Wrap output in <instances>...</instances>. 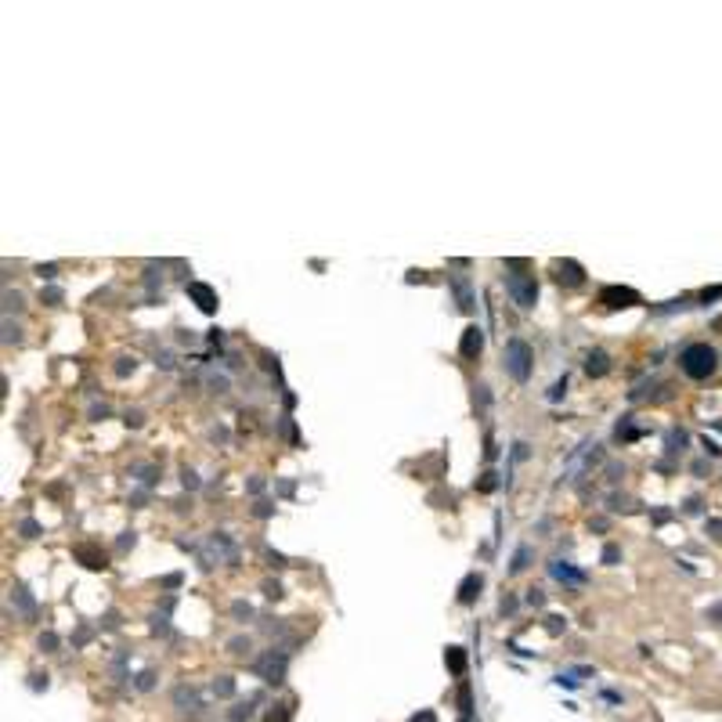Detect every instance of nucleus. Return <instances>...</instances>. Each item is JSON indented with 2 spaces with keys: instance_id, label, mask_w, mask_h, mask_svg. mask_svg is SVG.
Segmentation results:
<instances>
[{
  "instance_id": "13",
  "label": "nucleus",
  "mask_w": 722,
  "mask_h": 722,
  "mask_svg": "<svg viewBox=\"0 0 722 722\" xmlns=\"http://www.w3.org/2000/svg\"><path fill=\"white\" fill-rule=\"evenodd\" d=\"M585 372H589L592 379L607 376V372H610V354H607V351H600V347L589 351V354H585Z\"/></svg>"
},
{
  "instance_id": "14",
  "label": "nucleus",
  "mask_w": 722,
  "mask_h": 722,
  "mask_svg": "<svg viewBox=\"0 0 722 722\" xmlns=\"http://www.w3.org/2000/svg\"><path fill=\"white\" fill-rule=\"evenodd\" d=\"M480 589H484V578L477 571H469L462 578V585H459V603H473L477 596H480Z\"/></svg>"
},
{
  "instance_id": "10",
  "label": "nucleus",
  "mask_w": 722,
  "mask_h": 722,
  "mask_svg": "<svg viewBox=\"0 0 722 722\" xmlns=\"http://www.w3.org/2000/svg\"><path fill=\"white\" fill-rule=\"evenodd\" d=\"M553 271H556V282L560 285H582L585 282V267L578 264V260H556Z\"/></svg>"
},
{
  "instance_id": "8",
  "label": "nucleus",
  "mask_w": 722,
  "mask_h": 722,
  "mask_svg": "<svg viewBox=\"0 0 722 722\" xmlns=\"http://www.w3.org/2000/svg\"><path fill=\"white\" fill-rule=\"evenodd\" d=\"M448 285H451V293H455V303H459V311H473V303H477V296H473V285H469V278L466 275H448Z\"/></svg>"
},
{
  "instance_id": "59",
  "label": "nucleus",
  "mask_w": 722,
  "mask_h": 722,
  "mask_svg": "<svg viewBox=\"0 0 722 722\" xmlns=\"http://www.w3.org/2000/svg\"><path fill=\"white\" fill-rule=\"evenodd\" d=\"M90 415H94V419H105L108 408H105V405H94V408H90Z\"/></svg>"
},
{
  "instance_id": "47",
  "label": "nucleus",
  "mask_w": 722,
  "mask_h": 722,
  "mask_svg": "<svg viewBox=\"0 0 722 722\" xmlns=\"http://www.w3.org/2000/svg\"><path fill=\"white\" fill-rule=\"evenodd\" d=\"M246 492H249V495H260V492H264V477H249V480H246Z\"/></svg>"
},
{
  "instance_id": "25",
  "label": "nucleus",
  "mask_w": 722,
  "mask_h": 722,
  "mask_svg": "<svg viewBox=\"0 0 722 722\" xmlns=\"http://www.w3.org/2000/svg\"><path fill=\"white\" fill-rule=\"evenodd\" d=\"M498 487V473H492V469H487V473L477 480V492H495Z\"/></svg>"
},
{
  "instance_id": "22",
  "label": "nucleus",
  "mask_w": 722,
  "mask_h": 722,
  "mask_svg": "<svg viewBox=\"0 0 722 722\" xmlns=\"http://www.w3.org/2000/svg\"><path fill=\"white\" fill-rule=\"evenodd\" d=\"M228 654H235V657H246V654H249V639H246V636H235V639H228Z\"/></svg>"
},
{
  "instance_id": "23",
  "label": "nucleus",
  "mask_w": 722,
  "mask_h": 722,
  "mask_svg": "<svg viewBox=\"0 0 722 722\" xmlns=\"http://www.w3.org/2000/svg\"><path fill=\"white\" fill-rule=\"evenodd\" d=\"M134 369H137L134 358H116V369H112V372H116L119 379H126V376H134Z\"/></svg>"
},
{
  "instance_id": "7",
  "label": "nucleus",
  "mask_w": 722,
  "mask_h": 722,
  "mask_svg": "<svg viewBox=\"0 0 722 722\" xmlns=\"http://www.w3.org/2000/svg\"><path fill=\"white\" fill-rule=\"evenodd\" d=\"M174 704H177V712H180V715H188V719H195L199 712H203L199 690H195V686H185V682H180L177 690H174Z\"/></svg>"
},
{
  "instance_id": "57",
  "label": "nucleus",
  "mask_w": 722,
  "mask_h": 722,
  "mask_svg": "<svg viewBox=\"0 0 722 722\" xmlns=\"http://www.w3.org/2000/svg\"><path fill=\"white\" fill-rule=\"evenodd\" d=\"M29 679H33V690H40V686L47 690V675H40V672H36V675H29Z\"/></svg>"
},
{
  "instance_id": "34",
  "label": "nucleus",
  "mask_w": 722,
  "mask_h": 722,
  "mask_svg": "<svg viewBox=\"0 0 722 722\" xmlns=\"http://www.w3.org/2000/svg\"><path fill=\"white\" fill-rule=\"evenodd\" d=\"M264 596H267V600H282L285 592H282V585H278V582H271V578H267V582H264Z\"/></svg>"
},
{
  "instance_id": "17",
  "label": "nucleus",
  "mask_w": 722,
  "mask_h": 722,
  "mask_svg": "<svg viewBox=\"0 0 722 722\" xmlns=\"http://www.w3.org/2000/svg\"><path fill=\"white\" fill-rule=\"evenodd\" d=\"M11 592H15V603H18V610H22L26 618H33V614H36V600H33V592H29L26 585H15Z\"/></svg>"
},
{
  "instance_id": "51",
  "label": "nucleus",
  "mask_w": 722,
  "mask_h": 722,
  "mask_svg": "<svg viewBox=\"0 0 722 722\" xmlns=\"http://www.w3.org/2000/svg\"><path fill=\"white\" fill-rule=\"evenodd\" d=\"M264 556L271 560V567H289V564H285V556H282V553H271V549H264Z\"/></svg>"
},
{
  "instance_id": "42",
  "label": "nucleus",
  "mask_w": 722,
  "mask_h": 722,
  "mask_svg": "<svg viewBox=\"0 0 722 722\" xmlns=\"http://www.w3.org/2000/svg\"><path fill=\"white\" fill-rule=\"evenodd\" d=\"M621 477H625V466H618V462H610V466H607V480H610V484H618Z\"/></svg>"
},
{
  "instance_id": "15",
  "label": "nucleus",
  "mask_w": 722,
  "mask_h": 722,
  "mask_svg": "<svg viewBox=\"0 0 722 722\" xmlns=\"http://www.w3.org/2000/svg\"><path fill=\"white\" fill-rule=\"evenodd\" d=\"M686 444H690V437H686V430L672 426V430L664 433V448H668V455H682V451H686Z\"/></svg>"
},
{
  "instance_id": "18",
  "label": "nucleus",
  "mask_w": 722,
  "mask_h": 722,
  "mask_svg": "<svg viewBox=\"0 0 722 722\" xmlns=\"http://www.w3.org/2000/svg\"><path fill=\"white\" fill-rule=\"evenodd\" d=\"M531 567V546H520L513 553V564H510V574H520V571H528Z\"/></svg>"
},
{
  "instance_id": "39",
  "label": "nucleus",
  "mask_w": 722,
  "mask_h": 722,
  "mask_svg": "<svg viewBox=\"0 0 722 722\" xmlns=\"http://www.w3.org/2000/svg\"><path fill=\"white\" fill-rule=\"evenodd\" d=\"M134 686H137V690H152V686H156V672H141Z\"/></svg>"
},
{
  "instance_id": "12",
  "label": "nucleus",
  "mask_w": 722,
  "mask_h": 722,
  "mask_svg": "<svg viewBox=\"0 0 722 722\" xmlns=\"http://www.w3.org/2000/svg\"><path fill=\"white\" fill-rule=\"evenodd\" d=\"M72 556H76V560H80V564H83L87 571H105V567H108L105 553H98L94 546H90V542H83V546H76V549H72Z\"/></svg>"
},
{
  "instance_id": "44",
  "label": "nucleus",
  "mask_w": 722,
  "mask_h": 722,
  "mask_svg": "<svg viewBox=\"0 0 722 722\" xmlns=\"http://www.w3.org/2000/svg\"><path fill=\"white\" fill-rule=\"evenodd\" d=\"M704 531H708L715 542H722V520H708V523H704Z\"/></svg>"
},
{
  "instance_id": "38",
  "label": "nucleus",
  "mask_w": 722,
  "mask_h": 722,
  "mask_svg": "<svg viewBox=\"0 0 722 722\" xmlns=\"http://www.w3.org/2000/svg\"><path fill=\"white\" fill-rule=\"evenodd\" d=\"M495 455H498V448H495V437H492V433H484V459L492 462Z\"/></svg>"
},
{
  "instance_id": "4",
  "label": "nucleus",
  "mask_w": 722,
  "mask_h": 722,
  "mask_svg": "<svg viewBox=\"0 0 722 722\" xmlns=\"http://www.w3.org/2000/svg\"><path fill=\"white\" fill-rule=\"evenodd\" d=\"M285 668H289V654H285V650H278V646L264 650V654L253 661V672H257L264 682H271V686H278L285 679Z\"/></svg>"
},
{
  "instance_id": "60",
  "label": "nucleus",
  "mask_w": 722,
  "mask_h": 722,
  "mask_svg": "<svg viewBox=\"0 0 722 722\" xmlns=\"http://www.w3.org/2000/svg\"><path fill=\"white\" fill-rule=\"evenodd\" d=\"M704 451H708V455H719V444H715V441H708V437H704Z\"/></svg>"
},
{
  "instance_id": "61",
  "label": "nucleus",
  "mask_w": 722,
  "mask_h": 722,
  "mask_svg": "<svg viewBox=\"0 0 722 722\" xmlns=\"http://www.w3.org/2000/svg\"><path fill=\"white\" fill-rule=\"evenodd\" d=\"M162 585H167V589H177V585H180V574H170V578H167V582H162Z\"/></svg>"
},
{
  "instance_id": "45",
  "label": "nucleus",
  "mask_w": 722,
  "mask_h": 722,
  "mask_svg": "<svg viewBox=\"0 0 722 722\" xmlns=\"http://www.w3.org/2000/svg\"><path fill=\"white\" fill-rule=\"evenodd\" d=\"M459 708H462V715H469V686L466 682L459 686Z\"/></svg>"
},
{
  "instance_id": "35",
  "label": "nucleus",
  "mask_w": 722,
  "mask_h": 722,
  "mask_svg": "<svg viewBox=\"0 0 722 722\" xmlns=\"http://www.w3.org/2000/svg\"><path fill=\"white\" fill-rule=\"evenodd\" d=\"M18 307H22V296H18V293H11V289H8V293H4V311L11 314V311H18Z\"/></svg>"
},
{
  "instance_id": "58",
  "label": "nucleus",
  "mask_w": 722,
  "mask_h": 722,
  "mask_svg": "<svg viewBox=\"0 0 722 722\" xmlns=\"http://www.w3.org/2000/svg\"><path fill=\"white\" fill-rule=\"evenodd\" d=\"M682 510H686V513H700V498H690V502L682 505Z\"/></svg>"
},
{
  "instance_id": "63",
  "label": "nucleus",
  "mask_w": 722,
  "mask_h": 722,
  "mask_svg": "<svg viewBox=\"0 0 722 722\" xmlns=\"http://www.w3.org/2000/svg\"><path fill=\"white\" fill-rule=\"evenodd\" d=\"M459 722H469V715H462V719H459Z\"/></svg>"
},
{
  "instance_id": "29",
  "label": "nucleus",
  "mask_w": 722,
  "mask_h": 722,
  "mask_svg": "<svg viewBox=\"0 0 722 722\" xmlns=\"http://www.w3.org/2000/svg\"><path fill=\"white\" fill-rule=\"evenodd\" d=\"M618 560H621V549L614 546V542H610V546H603V564H607V567H614Z\"/></svg>"
},
{
  "instance_id": "54",
  "label": "nucleus",
  "mask_w": 722,
  "mask_h": 722,
  "mask_svg": "<svg viewBox=\"0 0 722 722\" xmlns=\"http://www.w3.org/2000/svg\"><path fill=\"white\" fill-rule=\"evenodd\" d=\"M513 459H517V462H520V459H528V444H523V441H517V444H513Z\"/></svg>"
},
{
  "instance_id": "48",
  "label": "nucleus",
  "mask_w": 722,
  "mask_h": 722,
  "mask_svg": "<svg viewBox=\"0 0 722 722\" xmlns=\"http://www.w3.org/2000/svg\"><path fill=\"white\" fill-rule=\"evenodd\" d=\"M40 296H44V303H51V307H54V303H62V289H44Z\"/></svg>"
},
{
  "instance_id": "32",
  "label": "nucleus",
  "mask_w": 722,
  "mask_h": 722,
  "mask_svg": "<svg viewBox=\"0 0 722 722\" xmlns=\"http://www.w3.org/2000/svg\"><path fill=\"white\" fill-rule=\"evenodd\" d=\"M523 600H528V607H546V592H542V589H528Z\"/></svg>"
},
{
  "instance_id": "19",
  "label": "nucleus",
  "mask_w": 722,
  "mask_h": 722,
  "mask_svg": "<svg viewBox=\"0 0 722 722\" xmlns=\"http://www.w3.org/2000/svg\"><path fill=\"white\" fill-rule=\"evenodd\" d=\"M289 715H293V700H282L267 712V722H289Z\"/></svg>"
},
{
  "instance_id": "56",
  "label": "nucleus",
  "mask_w": 722,
  "mask_h": 722,
  "mask_svg": "<svg viewBox=\"0 0 722 722\" xmlns=\"http://www.w3.org/2000/svg\"><path fill=\"white\" fill-rule=\"evenodd\" d=\"M116 625H119V614L108 610V614H105V628H116Z\"/></svg>"
},
{
  "instance_id": "46",
  "label": "nucleus",
  "mask_w": 722,
  "mask_h": 722,
  "mask_svg": "<svg viewBox=\"0 0 722 722\" xmlns=\"http://www.w3.org/2000/svg\"><path fill=\"white\" fill-rule=\"evenodd\" d=\"M408 722H437V712H430V708H423V712H415Z\"/></svg>"
},
{
  "instance_id": "53",
  "label": "nucleus",
  "mask_w": 722,
  "mask_h": 722,
  "mask_svg": "<svg viewBox=\"0 0 722 722\" xmlns=\"http://www.w3.org/2000/svg\"><path fill=\"white\" fill-rule=\"evenodd\" d=\"M498 610H502V614H513V610H517V600H513V596H502Z\"/></svg>"
},
{
  "instance_id": "40",
  "label": "nucleus",
  "mask_w": 722,
  "mask_h": 722,
  "mask_svg": "<svg viewBox=\"0 0 722 722\" xmlns=\"http://www.w3.org/2000/svg\"><path fill=\"white\" fill-rule=\"evenodd\" d=\"M249 715H253V704L246 700V704H239V708L231 712V722H242V719H249Z\"/></svg>"
},
{
  "instance_id": "52",
  "label": "nucleus",
  "mask_w": 722,
  "mask_h": 722,
  "mask_svg": "<svg viewBox=\"0 0 722 722\" xmlns=\"http://www.w3.org/2000/svg\"><path fill=\"white\" fill-rule=\"evenodd\" d=\"M152 632H162V636H167V632H170L167 618H159V614H152Z\"/></svg>"
},
{
  "instance_id": "11",
  "label": "nucleus",
  "mask_w": 722,
  "mask_h": 722,
  "mask_svg": "<svg viewBox=\"0 0 722 722\" xmlns=\"http://www.w3.org/2000/svg\"><path fill=\"white\" fill-rule=\"evenodd\" d=\"M549 574L556 578V582H564V585H585V571L571 567L567 560H553V564H549Z\"/></svg>"
},
{
  "instance_id": "28",
  "label": "nucleus",
  "mask_w": 722,
  "mask_h": 722,
  "mask_svg": "<svg viewBox=\"0 0 722 722\" xmlns=\"http://www.w3.org/2000/svg\"><path fill=\"white\" fill-rule=\"evenodd\" d=\"M180 484H185L188 492H195V487H199V473H195V469H188V466H185V469H180Z\"/></svg>"
},
{
  "instance_id": "21",
  "label": "nucleus",
  "mask_w": 722,
  "mask_h": 722,
  "mask_svg": "<svg viewBox=\"0 0 722 722\" xmlns=\"http://www.w3.org/2000/svg\"><path fill=\"white\" fill-rule=\"evenodd\" d=\"M231 618H235V621H249V618H253V607H249L246 600H235V603H231Z\"/></svg>"
},
{
  "instance_id": "33",
  "label": "nucleus",
  "mask_w": 722,
  "mask_h": 722,
  "mask_svg": "<svg viewBox=\"0 0 722 722\" xmlns=\"http://www.w3.org/2000/svg\"><path fill=\"white\" fill-rule=\"evenodd\" d=\"M134 542H137V535H134V531H123V535H119V542H116V549H119V553H126V549H134Z\"/></svg>"
},
{
  "instance_id": "27",
  "label": "nucleus",
  "mask_w": 722,
  "mask_h": 722,
  "mask_svg": "<svg viewBox=\"0 0 722 722\" xmlns=\"http://www.w3.org/2000/svg\"><path fill=\"white\" fill-rule=\"evenodd\" d=\"M36 646H40L44 654H51V650H58V636H54V632H44V636L36 639Z\"/></svg>"
},
{
  "instance_id": "24",
  "label": "nucleus",
  "mask_w": 722,
  "mask_h": 722,
  "mask_svg": "<svg viewBox=\"0 0 722 722\" xmlns=\"http://www.w3.org/2000/svg\"><path fill=\"white\" fill-rule=\"evenodd\" d=\"M487 401H492V394H487V387H484V383H477V387H473V405H477V412H484V408H487Z\"/></svg>"
},
{
  "instance_id": "50",
  "label": "nucleus",
  "mask_w": 722,
  "mask_h": 722,
  "mask_svg": "<svg viewBox=\"0 0 722 722\" xmlns=\"http://www.w3.org/2000/svg\"><path fill=\"white\" fill-rule=\"evenodd\" d=\"M722 296V285H712V289H704L700 293V303H708V300H719Z\"/></svg>"
},
{
  "instance_id": "41",
  "label": "nucleus",
  "mask_w": 722,
  "mask_h": 722,
  "mask_svg": "<svg viewBox=\"0 0 722 722\" xmlns=\"http://www.w3.org/2000/svg\"><path fill=\"white\" fill-rule=\"evenodd\" d=\"M36 275H40L44 282H51L54 275H58V267H54V264H36Z\"/></svg>"
},
{
  "instance_id": "30",
  "label": "nucleus",
  "mask_w": 722,
  "mask_h": 722,
  "mask_svg": "<svg viewBox=\"0 0 722 722\" xmlns=\"http://www.w3.org/2000/svg\"><path fill=\"white\" fill-rule=\"evenodd\" d=\"M546 628L553 632V636H560V632H564V628H567V621H564V618H560V614H549V618H546Z\"/></svg>"
},
{
  "instance_id": "49",
  "label": "nucleus",
  "mask_w": 722,
  "mask_h": 722,
  "mask_svg": "<svg viewBox=\"0 0 722 722\" xmlns=\"http://www.w3.org/2000/svg\"><path fill=\"white\" fill-rule=\"evenodd\" d=\"M253 513H257V517L264 520V517H271V513H275V505H271V502H257V505H253Z\"/></svg>"
},
{
  "instance_id": "31",
  "label": "nucleus",
  "mask_w": 722,
  "mask_h": 722,
  "mask_svg": "<svg viewBox=\"0 0 722 722\" xmlns=\"http://www.w3.org/2000/svg\"><path fill=\"white\" fill-rule=\"evenodd\" d=\"M18 531H22V538H36V535H40V523H36V520H22V523H18Z\"/></svg>"
},
{
  "instance_id": "16",
  "label": "nucleus",
  "mask_w": 722,
  "mask_h": 722,
  "mask_svg": "<svg viewBox=\"0 0 722 722\" xmlns=\"http://www.w3.org/2000/svg\"><path fill=\"white\" fill-rule=\"evenodd\" d=\"M444 664L451 675H466V650L462 646H448L444 650Z\"/></svg>"
},
{
  "instance_id": "43",
  "label": "nucleus",
  "mask_w": 722,
  "mask_h": 722,
  "mask_svg": "<svg viewBox=\"0 0 722 722\" xmlns=\"http://www.w3.org/2000/svg\"><path fill=\"white\" fill-rule=\"evenodd\" d=\"M4 343H18V325H11V318H4Z\"/></svg>"
},
{
  "instance_id": "2",
  "label": "nucleus",
  "mask_w": 722,
  "mask_h": 722,
  "mask_svg": "<svg viewBox=\"0 0 722 722\" xmlns=\"http://www.w3.org/2000/svg\"><path fill=\"white\" fill-rule=\"evenodd\" d=\"M505 293L513 296V303L517 307H535L538 303V278L535 275H528L523 267H505Z\"/></svg>"
},
{
  "instance_id": "5",
  "label": "nucleus",
  "mask_w": 722,
  "mask_h": 722,
  "mask_svg": "<svg viewBox=\"0 0 722 722\" xmlns=\"http://www.w3.org/2000/svg\"><path fill=\"white\" fill-rule=\"evenodd\" d=\"M600 303L607 307V311H625V307L643 303V296L636 293V289H628V285H603L600 289Z\"/></svg>"
},
{
  "instance_id": "20",
  "label": "nucleus",
  "mask_w": 722,
  "mask_h": 722,
  "mask_svg": "<svg viewBox=\"0 0 722 722\" xmlns=\"http://www.w3.org/2000/svg\"><path fill=\"white\" fill-rule=\"evenodd\" d=\"M213 694H217V697H231V694H235V679H231V675H217V679H213Z\"/></svg>"
},
{
  "instance_id": "37",
  "label": "nucleus",
  "mask_w": 722,
  "mask_h": 722,
  "mask_svg": "<svg viewBox=\"0 0 722 722\" xmlns=\"http://www.w3.org/2000/svg\"><path fill=\"white\" fill-rule=\"evenodd\" d=\"M123 423H126V426H141V423H144V412H141V408H131V412L123 415Z\"/></svg>"
},
{
  "instance_id": "36",
  "label": "nucleus",
  "mask_w": 722,
  "mask_h": 722,
  "mask_svg": "<svg viewBox=\"0 0 722 722\" xmlns=\"http://www.w3.org/2000/svg\"><path fill=\"white\" fill-rule=\"evenodd\" d=\"M564 394H567V376H564V379H556V383H553V390H549V401H560V397H564Z\"/></svg>"
},
{
  "instance_id": "6",
  "label": "nucleus",
  "mask_w": 722,
  "mask_h": 722,
  "mask_svg": "<svg viewBox=\"0 0 722 722\" xmlns=\"http://www.w3.org/2000/svg\"><path fill=\"white\" fill-rule=\"evenodd\" d=\"M185 293L195 300V307H199L203 314H217V307H221V303H217V289L206 285V282H188Z\"/></svg>"
},
{
  "instance_id": "1",
  "label": "nucleus",
  "mask_w": 722,
  "mask_h": 722,
  "mask_svg": "<svg viewBox=\"0 0 722 722\" xmlns=\"http://www.w3.org/2000/svg\"><path fill=\"white\" fill-rule=\"evenodd\" d=\"M715 365H719V358H715V351L708 343H690V347L679 354V369L690 379H708L715 372Z\"/></svg>"
},
{
  "instance_id": "9",
  "label": "nucleus",
  "mask_w": 722,
  "mask_h": 722,
  "mask_svg": "<svg viewBox=\"0 0 722 722\" xmlns=\"http://www.w3.org/2000/svg\"><path fill=\"white\" fill-rule=\"evenodd\" d=\"M480 351H484V329L480 325H466L462 339H459V354L473 361V358H480Z\"/></svg>"
},
{
  "instance_id": "62",
  "label": "nucleus",
  "mask_w": 722,
  "mask_h": 722,
  "mask_svg": "<svg viewBox=\"0 0 722 722\" xmlns=\"http://www.w3.org/2000/svg\"><path fill=\"white\" fill-rule=\"evenodd\" d=\"M712 618H715V621L722 625V607H715V610H712Z\"/></svg>"
},
{
  "instance_id": "26",
  "label": "nucleus",
  "mask_w": 722,
  "mask_h": 722,
  "mask_svg": "<svg viewBox=\"0 0 722 722\" xmlns=\"http://www.w3.org/2000/svg\"><path fill=\"white\" fill-rule=\"evenodd\" d=\"M614 433H618V441H636L639 437V430L632 426V423H618V430H614Z\"/></svg>"
},
{
  "instance_id": "55",
  "label": "nucleus",
  "mask_w": 722,
  "mask_h": 722,
  "mask_svg": "<svg viewBox=\"0 0 722 722\" xmlns=\"http://www.w3.org/2000/svg\"><path fill=\"white\" fill-rule=\"evenodd\" d=\"M210 437H213V441H228V430H224V426H213Z\"/></svg>"
},
{
  "instance_id": "3",
  "label": "nucleus",
  "mask_w": 722,
  "mask_h": 722,
  "mask_svg": "<svg viewBox=\"0 0 722 722\" xmlns=\"http://www.w3.org/2000/svg\"><path fill=\"white\" fill-rule=\"evenodd\" d=\"M531 361H535V354H531V347L520 336L505 339V372H510L517 383H528V379H531Z\"/></svg>"
}]
</instances>
